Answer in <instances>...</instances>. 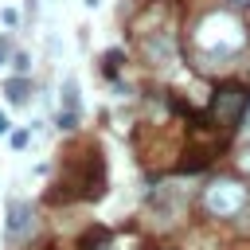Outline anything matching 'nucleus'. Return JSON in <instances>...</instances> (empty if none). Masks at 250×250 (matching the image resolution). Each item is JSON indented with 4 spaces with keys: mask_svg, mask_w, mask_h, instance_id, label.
Here are the masks:
<instances>
[{
    "mask_svg": "<svg viewBox=\"0 0 250 250\" xmlns=\"http://www.w3.org/2000/svg\"><path fill=\"white\" fill-rule=\"evenodd\" d=\"M246 199H250V191L242 180H215L203 188V211L215 219H234L246 207Z\"/></svg>",
    "mask_w": 250,
    "mask_h": 250,
    "instance_id": "1",
    "label": "nucleus"
},
{
    "mask_svg": "<svg viewBox=\"0 0 250 250\" xmlns=\"http://www.w3.org/2000/svg\"><path fill=\"white\" fill-rule=\"evenodd\" d=\"M246 43L242 35V23L227 12H219V31H203L199 27V47H203V59H230L238 47Z\"/></svg>",
    "mask_w": 250,
    "mask_h": 250,
    "instance_id": "2",
    "label": "nucleus"
},
{
    "mask_svg": "<svg viewBox=\"0 0 250 250\" xmlns=\"http://www.w3.org/2000/svg\"><path fill=\"white\" fill-rule=\"evenodd\" d=\"M246 105H250V98H246L242 86H223V90L215 94V102H211V117H215L223 129H230L234 121L246 117Z\"/></svg>",
    "mask_w": 250,
    "mask_h": 250,
    "instance_id": "3",
    "label": "nucleus"
},
{
    "mask_svg": "<svg viewBox=\"0 0 250 250\" xmlns=\"http://www.w3.org/2000/svg\"><path fill=\"white\" fill-rule=\"evenodd\" d=\"M35 230V211L27 199H8V223H4V234L12 242H23L27 234Z\"/></svg>",
    "mask_w": 250,
    "mask_h": 250,
    "instance_id": "4",
    "label": "nucleus"
},
{
    "mask_svg": "<svg viewBox=\"0 0 250 250\" xmlns=\"http://www.w3.org/2000/svg\"><path fill=\"white\" fill-rule=\"evenodd\" d=\"M78 109H82V98H78V78L66 74L62 78V105H59V129H74L78 125Z\"/></svg>",
    "mask_w": 250,
    "mask_h": 250,
    "instance_id": "5",
    "label": "nucleus"
},
{
    "mask_svg": "<svg viewBox=\"0 0 250 250\" xmlns=\"http://www.w3.org/2000/svg\"><path fill=\"white\" fill-rule=\"evenodd\" d=\"M4 94H8V102H12V105H27V94H31V82H27V74H16V78H8V82H4Z\"/></svg>",
    "mask_w": 250,
    "mask_h": 250,
    "instance_id": "6",
    "label": "nucleus"
},
{
    "mask_svg": "<svg viewBox=\"0 0 250 250\" xmlns=\"http://www.w3.org/2000/svg\"><path fill=\"white\" fill-rule=\"evenodd\" d=\"M8 55H12V39H8V31L0 35V62H8Z\"/></svg>",
    "mask_w": 250,
    "mask_h": 250,
    "instance_id": "7",
    "label": "nucleus"
},
{
    "mask_svg": "<svg viewBox=\"0 0 250 250\" xmlns=\"http://www.w3.org/2000/svg\"><path fill=\"white\" fill-rule=\"evenodd\" d=\"M12 62H16V70H20V74H27V66H31V59H27V55H23V51H20V55H16V59H12Z\"/></svg>",
    "mask_w": 250,
    "mask_h": 250,
    "instance_id": "8",
    "label": "nucleus"
},
{
    "mask_svg": "<svg viewBox=\"0 0 250 250\" xmlns=\"http://www.w3.org/2000/svg\"><path fill=\"white\" fill-rule=\"evenodd\" d=\"M27 137H31V133H27V129H20V133H12V145H16V148H23V145H27Z\"/></svg>",
    "mask_w": 250,
    "mask_h": 250,
    "instance_id": "9",
    "label": "nucleus"
},
{
    "mask_svg": "<svg viewBox=\"0 0 250 250\" xmlns=\"http://www.w3.org/2000/svg\"><path fill=\"white\" fill-rule=\"evenodd\" d=\"M238 168H242V172H246V176H250V145H246V148H242V156H238Z\"/></svg>",
    "mask_w": 250,
    "mask_h": 250,
    "instance_id": "10",
    "label": "nucleus"
},
{
    "mask_svg": "<svg viewBox=\"0 0 250 250\" xmlns=\"http://www.w3.org/2000/svg\"><path fill=\"white\" fill-rule=\"evenodd\" d=\"M8 129H12V121H8V113H4V109H0V137H4V133H8Z\"/></svg>",
    "mask_w": 250,
    "mask_h": 250,
    "instance_id": "11",
    "label": "nucleus"
},
{
    "mask_svg": "<svg viewBox=\"0 0 250 250\" xmlns=\"http://www.w3.org/2000/svg\"><path fill=\"white\" fill-rule=\"evenodd\" d=\"M242 129L250 133V105H246V117H242Z\"/></svg>",
    "mask_w": 250,
    "mask_h": 250,
    "instance_id": "12",
    "label": "nucleus"
},
{
    "mask_svg": "<svg viewBox=\"0 0 250 250\" xmlns=\"http://www.w3.org/2000/svg\"><path fill=\"white\" fill-rule=\"evenodd\" d=\"M98 250H121V246H117V242H105V246H98Z\"/></svg>",
    "mask_w": 250,
    "mask_h": 250,
    "instance_id": "13",
    "label": "nucleus"
},
{
    "mask_svg": "<svg viewBox=\"0 0 250 250\" xmlns=\"http://www.w3.org/2000/svg\"><path fill=\"white\" fill-rule=\"evenodd\" d=\"M82 4H86V8H98V4H102V0H82Z\"/></svg>",
    "mask_w": 250,
    "mask_h": 250,
    "instance_id": "14",
    "label": "nucleus"
}]
</instances>
